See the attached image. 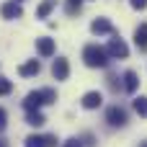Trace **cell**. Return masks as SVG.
Masks as SVG:
<instances>
[{
	"instance_id": "cell-16",
	"label": "cell",
	"mask_w": 147,
	"mask_h": 147,
	"mask_svg": "<svg viewBox=\"0 0 147 147\" xmlns=\"http://www.w3.org/2000/svg\"><path fill=\"white\" fill-rule=\"evenodd\" d=\"M26 147H47V137H39V134H28V137H26Z\"/></svg>"
},
{
	"instance_id": "cell-25",
	"label": "cell",
	"mask_w": 147,
	"mask_h": 147,
	"mask_svg": "<svg viewBox=\"0 0 147 147\" xmlns=\"http://www.w3.org/2000/svg\"><path fill=\"white\" fill-rule=\"evenodd\" d=\"M16 3H21V0H16Z\"/></svg>"
},
{
	"instance_id": "cell-10",
	"label": "cell",
	"mask_w": 147,
	"mask_h": 147,
	"mask_svg": "<svg viewBox=\"0 0 147 147\" xmlns=\"http://www.w3.org/2000/svg\"><path fill=\"white\" fill-rule=\"evenodd\" d=\"M39 70H41L39 59H28V62H23V65L18 67V72H21L23 78H31V75H39Z\"/></svg>"
},
{
	"instance_id": "cell-11",
	"label": "cell",
	"mask_w": 147,
	"mask_h": 147,
	"mask_svg": "<svg viewBox=\"0 0 147 147\" xmlns=\"http://www.w3.org/2000/svg\"><path fill=\"white\" fill-rule=\"evenodd\" d=\"M137 85H140L137 72H134V70H127V72H124V90H127V93H134Z\"/></svg>"
},
{
	"instance_id": "cell-4",
	"label": "cell",
	"mask_w": 147,
	"mask_h": 147,
	"mask_svg": "<svg viewBox=\"0 0 147 147\" xmlns=\"http://www.w3.org/2000/svg\"><path fill=\"white\" fill-rule=\"evenodd\" d=\"M106 121H109L111 127H124V124H127V111H124L121 106H111V109L106 111Z\"/></svg>"
},
{
	"instance_id": "cell-14",
	"label": "cell",
	"mask_w": 147,
	"mask_h": 147,
	"mask_svg": "<svg viewBox=\"0 0 147 147\" xmlns=\"http://www.w3.org/2000/svg\"><path fill=\"white\" fill-rule=\"evenodd\" d=\"M47 119H44V114H39V111H28V116H26V124H31V127H41Z\"/></svg>"
},
{
	"instance_id": "cell-24",
	"label": "cell",
	"mask_w": 147,
	"mask_h": 147,
	"mask_svg": "<svg viewBox=\"0 0 147 147\" xmlns=\"http://www.w3.org/2000/svg\"><path fill=\"white\" fill-rule=\"evenodd\" d=\"M140 147H147V142H142V145H140Z\"/></svg>"
},
{
	"instance_id": "cell-2",
	"label": "cell",
	"mask_w": 147,
	"mask_h": 147,
	"mask_svg": "<svg viewBox=\"0 0 147 147\" xmlns=\"http://www.w3.org/2000/svg\"><path fill=\"white\" fill-rule=\"evenodd\" d=\"M83 59H85L88 67H106L109 65V52L98 44H88L83 49Z\"/></svg>"
},
{
	"instance_id": "cell-18",
	"label": "cell",
	"mask_w": 147,
	"mask_h": 147,
	"mask_svg": "<svg viewBox=\"0 0 147 147\" xmlns=\"http://www.w3.org/2000/svg\"><path fill=\"white\" fill-rule=\"evenodd\" d=\"M80 3H83V0H67V13L75 16V13L80 10Z\"/></svg>"
},
{
	"instance_id": "cell-22",
	"label": "cell",
	"mask_w": 147,
	"mask_h": 147,
	"mask_svg": "<svg viewBox=\"0 0 147 147\" xmlns=\"http://www.w3.org/2000/svg\"><path fill=\"white\" fill-rule=\"evenodd\" d=\"M47 137V147H57V137L54 134H44Z\"/></svg>"
},
{
	"instance_id": "cell-7",
	"label": "cell",
	"mask_w": 147,
	"mask_h": 147,
	"mask_svg": "<svg viewBox=\"0 0 147 147\" xmlns=\"http://www.w3.org/2000/svg\"><path fill=\"white\" fill-rule=\"evenodd\" d=\"M0 13H3V18H8V21H10V18H21V13H23V10H21V5H18L16 0H10V3H5V5L0 8Z\"/></svg>"
},
{
	"instance_id": "cell-20",
	"label": "cell",
	"mask_w": 147,
	"mask_h": 147,
	"mask_svg": "<svg viewBox=\"0 0 147 147\" xmlns=\"http://www.w3.org/2000/svg\"><path fill=\"white\" fill-rule=\"evenodd\" d=\"M5 124H8V114H5V109H0V132L5 129Z\"/></svg>"
},
{
	"instance_id": "cell-8",
	"label": "cell",
	"mask_w": 147,
	"mask_h": 147,
	"mask_svg": "<svg viewBox=\"0 0 147 147\" xmlns=\"http://www.w3.org/2000/svg\"><path fill=\"white\" fill-rule=\"evenodd\" d=\"M90 31H93V34H114V26H111L109 18H96V21L90 23Z\"/></svg>"
},
{
	"instance_id": "cell-5",
	"label": "cell",
	"mask_w": 147,
	"mask_h": 147,
	"mask_svg": "<svg viewBox=\"0 0 147 147\" xmlns=\"http://www.w3.org/2000/svg\"><path fill=\"white\" fill-rule=\"evenodd\" d=\"M52 75H54V80H67V75H70V65H67L65 57H57V59L52 62Z\"/></svg>"
},
{
	"instance_id": "cell-12",
	"label": "cell",
	"mask_w": 147,
	"mask_h": 147,
	"mask_svg": "<svg viewBox=\"0 0 147 147\" xmlns=\"http://www.w3.org/2000/svg\"><path fill=\"white\" fill-rule=\"evenodd\" d=\"M134 44L142 52H147V23H140V28L134 31Z\"/></svg>"
},
{
	"instance_id": "cell-1",
	"label": "cell",
	"mask_w": 147,
	"mask_h": 147,
	"mask_svg": "<svg viewBox=\"0 0 147 147\" xmlns=\"http://www.w3.org/2000/svg\"><path fill=\"white\" fill-rule=\"evenodd\" d=\"M57 101V90L54 88H41V90H31L23 98V109L26 111H39L44 103H54Z\"/></svg>"
},
{
	"instance_id": "cell-19",
	"label": "cell",
	"mask_w": 147,
	"mask_h": 147,
	"mask_svg": "<svg viewBox=\"0 0 147 147\" xmlns=\"http://www.w3.org/2000/svg\"><path fill=\"white\" fill-rule=\"evenodd\" d=\"M62 147H83V142H80L78 137H72V140H65V142H62Z\"/></svg>"
},
{
	"instance_id": "cell-15",
	"label": "cell",
	"mask_w": 147,
	"mask_h": 147,
	"mask_svg": "<svg viewBox=\"0 0 147 147\" xmlns=\"http://www.w3.org/2000/svg\"><path fill=\"white\" fill-rule=\"evenodd\" d=\"M134 111L140 114V116H147V96H140V98H134Z\"/></svg>"
},
{
	"instance_id": "cell-21",
	"label": "cell",
	"mask_w": 147,
	"mask_h": 147,
	"mask_svg": "<svg viewBox=\"0 0 147 147\" xmlns=\"http://www.w3.org/2000/svg\"><path fill=\"white\" fill-rule=\"evenodd\" d=\"M132 8L142 10V8H147V0H132Z\"/></svg>"
},
{
	"instance_id": "cell-3",
	"label": "cell",
	"mask_w": 147,
	"mask_h": 147,
	"mask_svg": "<svg viewBox=\"0 0 147 147\" xmlns=\"http://www.w3.org/2000/svg\"><path fill=\"white\" fill-rule=\"evenodd\" d=\"M109 57H116V59H127L129 57V47L124 44V39H119V36H114L111 41H109Z\"/></svg>"
},
{
	"instance_id": "cell-6",
	"label": "cell",
	"mask_w": 147,
	"mask_h": 147,
	"mask_svg": "<svg viewBox=\"0 0 147 147\" xmlns=\"http://www.w3.org/2000/svg\"><path fill=\"white\" fill-rule=\"evenodd\" d=\"M80 103H83V109H98V106L103 103V96H101L98 90H88Z\"/></svg>"
},
{
	"instance_id": "cell-13",
	"label": "cell",
	"mask_w": 147,
	"mask_h": 147,
	"mask_svg": "<svg viewBox=\"0 0 147 147\" xmlns=\"http://www.w3.org/2000/svg\"><path fill=\"white\" fill-rule=\"evenodd\" d=\"M54 5H57V0H44V3L39 5V10H36V18H47V16L52 13Z\"/></svg>"
},
{
	"instance_id": "cell-17",
	"label": "cell",
	"mask_w": 147,
	"mask_h": 147,
	"mask_svg": "<svg viewBox=\"0 0 147 147\" xmlns=\"http://www.w3.org/2000/svg\"><path fill=\"white\" fill-rule=\"evenodd\" d=\"M10 90H13V83L8 78H0V96H8Z\"/></svg>"
},
{
	"instance_id": "cell-9",
	"label": "cell",
	"mask_w": 147,
	"mask_h": 147,
	"mask_svg": "<svg viewBox=\"0 0 147 147\" xmlns=\"http://www.w3.org/2000/svg\"><path fill=\"white\" fill-rule=\"evenodd\" d=\"M36 49H39L41 57H52L54 54V39H47V36L36 39Z\"/></svg>"
},
{
	"instance_id": "cell-23",
	"label": "cell",
	"mask_w": 147,
	"mask_h": 147,
	"mask_svg": "<svg viewBox=\"0 0 147 147\" xmlns=\"http://www.w3.org/2000/svg\"><path fill=\"white\" fill-rule=\"evenodd\" d=\"M0 147H8V142H5V140H3V137H0Z\"/></svg>"
}]
</instances>
